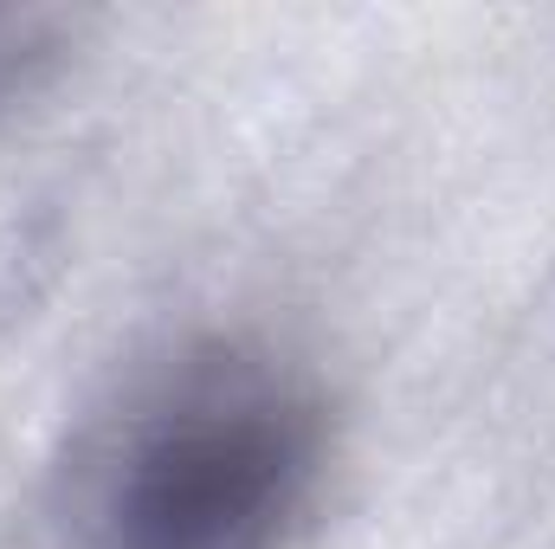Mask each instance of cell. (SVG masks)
I'll use <instances>...</instances> for the list:
<instances>
[{"mask_svg":"<svg viewBox=\"0 0 555 549\" xmlns=\"http://www.w3.org/2000/svg\"><path fill=\"white\" fill-rule=\"evenodd\" d=\"M330 465L317 388L246 343L162 369L98 478V549H297Z\"/></svg>","mask_w":555,"mask_h":549,"instance_id":"6da1fadb","label":"cell"}]
</instances>
